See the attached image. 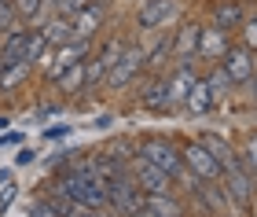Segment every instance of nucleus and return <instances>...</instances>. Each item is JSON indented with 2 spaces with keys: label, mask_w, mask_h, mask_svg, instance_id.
I'll return each mask as SVG.
<instances>
[{
  "label": "nucleus",
  "mask_w": 257,
  "mask_h": 217,
  "mask_svg": "<svg viewBox=\"0 0 257 217\" xmlns=\"http://www.w3.org/2000/svg\"><path fill=\"white\" fill-rule=\"evenodd\" d=\"M144 59H147V48H144V44H140V41H125V48H121V55H118V63L110 66L103 88H110V92H125V88L133 85L140 74H144Z\"/></svg>",
  "instance_id": "f257e3e1"
},
{
  "label": "nucleus",
  "mask_w": 257,
  "mask_h": 217,
  "mask_svg": "<svg viewBox=\"0 0 257 217\" xmlns=\"http://www.w3.org/2000/svg\"><path fill=\"white\" fill-rule=\"evenodd\" d=\"M220 188H224V195L235 202L239 210H250L253 199H257V180L246 173L242 158H231V162L220 166Z\"/></svg>",
  "instance_id": "f03ea898"
},
{
  "label": "nucleus",
  "mask_w": 257,
  "mask_h": 217,
  "mask_svg": "<svg viewBox=\"0 0 257 217\" xmlns=\"http://www.w3.org/2000/svg\"><path fill=\"white\" fill-rule=\"evenodd\" d=\"M136 155L147 158L151 166L166 169L169 177H177L184 169V158H180V147L169 140V136H144V140H136Z\"/></svg>",
  "instance_id": "7ed1b4c3"
},
{
  "label": "nucleus",
  "mask_w": 257,
  "mask_h": 217,
  "mask_svg": "<svg viewBox=\"0 0 257 217\" xmlns=\"http://www.w3.org/2000/svg\"><path fill=\"white\" fill-rule=\"evenodd\" d=\"M107 206L118 210L121 217H133L136 210H144V191L133 180V173H118L107 177Z\"/></svg>",
  "instance_id": "20e7f679"
},
{
  "label": "nucleus",
  "mask_w": 257,
  "mask_h": 217,
  "mask_svg": "<svg viewBox=\"0 0 257 217\" xmlns=\"http://www.w3.org/2000/svg\"><path fill=\"white\" fill-rule=\"evenodd\" d=\"M217 63L224 66L231 88H246V85L253 81V74H257V55L246 48V44H231V48L220 55Z\"/></svg>",
  "instance_id": "39448f33"
},
{
  "label": "nucleus",
  "mask_w": 257,
  "mask_h": 217,
  "mask_svg": "<svg viewBox=\"0 0 257 217\" xmlns=\"http://www.w3.org/2000/svg\"><path fill=\"white\" fill-rule=\"evenodd\" d=\"M128 173H133V180L140 184L144 195H166V191H177V184H173V177L166 173V169L151 166L147 158H140V155L128 162Z\"/></svg>",
  "instance_id": "423d86ee"
},
{
  "label": "nucleus",
  "mask_w": 257,
  "mask_h": 217,
  "mask_svg": "<svg viewBox=\"0 0 257 217\" xmlns=\"http://www.w3.org/2000/svg\"><path fill=\"white\" fill-rule=\"evenodd\" d=\"M107 11H110V0H88V4L70 19L74 41H92L96 37V33L103 30V22H107Z\"/></svg>",
  "instance_id": "0eeeda50"
},
{
  "label": "nucleus",
  "mask_w": 257,
  "mask_h": 217,
  "mask_svg": "<svg viewBox=\"0 0 257 217\" xmlns=\"http://www.w3.org/2000/svg\"><path fill=\"white\" fill-rule=\"evenodd\" d=\"M180 158H184V166H188L198 180H217V184H220V162H217V158L209 155L198 140H188V144H184V147H180Z\"/></svg>",
  "instance_id": "6e6552de"
},
{
  "label": "nucleus",
  "mask_w": 257,
  "mask_h": 217,
  "mask_svg": "<svg viewBox=\"0 0 257 217\" xmlns=\"http://www.w3.org/2000/svg\"><path fill=\"white\" fill-rule=\"evenodd\" d=\"M198 81V70H195V59L188 63H177L173 70L166 74V96H169V111H180L184 96L191 92V85Z\"/></svg>",
  "instance_id": "1a4fd4ad"
},
{
  "label": "nucleus",
  "mask_w": 257,
  "mask_h": 217,
  "mask_svg": "<svg viewBox=\"0 0 257 217\" xmlns=\"http://www.w3.org/2000/svg\"><path fill=\"white\" fill-rule=\"evenodd\" d=\"M136 103L144 111H151V114H173L169 96H166V74H147L136 88Z\"/></svg>",
  "instance_id": "9d476101"
},
{
  "label": "nucleus",
  "mask_w": 257,
  "mask_h": 217,
  "mask_svg": "<svg viewBox=\"0 0 257 217\" xmlns=\"http://www.w3.org/2000/svg\"><path fill=\"white\" fill-rule=\"evenodd\" d=\"M177 11H180L177 0H147V4L136 11V30H140V33H155V30L166 26Z\"/></svg>",
  "instance_id": "9b49d317"
},
{
  "label": "nucleus",
  "mask_w": 257,
  "mask_h": 217,
  "mask_svg": "<svg viewBox=\"0 0 257 217\" xmlns=\"http://www.w3.org/2000/svg\"><path fill=\"white\" fill-rule=\"evenodd\" d=\"M250 8L242 4V0H217L213 8H209V26L224 30V33H235L242 22H246Z\"/></svg>",
  "instance_id": "f8f14e48"
},
{
  "label": "nucleus",
  "mask_w": 257,
  "mask_h": 217,
  "mask_svg": "<svg viewBox=\"0 0 257 217\" xmlns=\"http://www.w3.org/2000/svg\"><path fill=\"white\" fill-rule=\"evenodd\" d=\"M228 48H231V33L217 30V26H206V30H202V37H198V52H195V59L217 63Z\"/></svg>",
  "instance_id": "ddd939ff"
},
{
  "label": "nucleus",
  "mask_w": 257,
  "mask_h": 217,
  "mask_svg": "<svg viewBox=\"0 0 257 217\" xmlns=\"http://www.w3.org/2000/svg\"><path fill=\"white\" fill-rule=\"evenodd\" d=\"M26 33H30V26H26V22H15L11 30H4V33H0V66H8V63H22Z\"/></svg>",
  "instance_id": "4468645a"
},
{
  "label": "nucleus",
  "mask_w": 257,
  "mask_h": 217,
  "mask_svg": "<svg viewBox=\"0 0 257 217\" xmlns=\"http://www.w3.org/2000/svg\"><path fill=\"white\" fill-rule=\"evenodd\" d=\"M198 37H202V26H198V22H184L180 33H173V63H188V59H195Z\"/></svg>",
  "instance_id": "2eb2a0df"
},
{
  "label": "nucleus",
  "mask_w": 257,
  "mask_h": 217,
  "mask_svg": "<svg viewBox=\"0 0 257 217\" xmlns=\"http://www.w3.org/2000/svg\"><path fill=\"white\" fill-rule=\"evenodd\" d=\"M217 103H213V96H209V88H206V81H202V74H198V81L191 85V92L184 96V103H180V111L184 114H191V118H206L209 111H213Z\"/></svg>",
  "instance_id": "dca6fc26"
},
{
  "label": "nucleus",
  "mask_w": 257,
  "mask_h": 217,
  "mask_svg": "<svg viewBox=\"0 0 257 217\" xmlns=\"http://www.w3.org/2000/svg\"><path fill=\"white\" fill-rule=\"evenodd\" d=\"M144 206L151 213H158V217H184V213H188V206H184V199L177 195V191H166V195H144Z\"/></svg>",
  "instance_id": "f3484780"
},
{
  "label": "nucleus",
  "mask_w": 257,
  "mask_h": 217,
  "mask_svg": "<svg viewBox=\"0 0 257 217\" xmlns=\"http://www.w3.org/2000/svg\"><path fill=\"white\" fill-rule=\"evenodd\" d=\"M202 81H206V88H209V96H213V103H220V99H228L231 92H235V88H231V81H228V74H224V66H220V63H209V66H206Z\"/></svg>",
  "instance_id": "a211bd4d"
},
{
  "label": "nucleus",
  "mask_w": 257,
  "mask_h": 217,
  "mask_svg": "<svg viewBox=\"0 0 257 217\" xmlns=\"http://www.w3.org/2000/svg\"><path fill=\"white\" fill-rule=\"evenodd\" d=\"M41 33H44V41H48V48H63V44L74 41V26H70V19H63V15H52L41 26Z\"/></svg>",
  "instance_id": "6ab92c4d"
},
{
  "label": "nucleus",
  "mask_w": 257,
  "mask_h": 217,
  "mask_svg": "<svg viewBox=\"0 0 257 217\" xmlns=\"http://www.w3.org/2000/svg\"><path fill=\"white\" fill-rule=\"evenodd\" d=\"M55 85H59V92H63V96H85V59L70 63Z\"/></svg>",
  "instance_id": "aec40b11"
},
{
  "label": "nucleus",
  "mask_w": 257,
  "mask_h": 217,
  "mask_svg": "<svg viewBox=\"0 0 257 217\" xmlns=\"http://www.w3.org/2000/svg\"><path fill=\"white\" fill-rule=\"evenodd\" d=\"M198 144H202V147H206V151L217 158L220 166H224V162H231V158H239V151H235V147H231V144L224 140V136H217V133H202V136H198Z\"/></svg>",
  "instance_id": "412c9836"
},
{
  "label": "nucleus",
  "mask_w": 257,
  "mask_h": 217,
  "mask_svg": "<svg viewBox=\"0 0 257 217\" xmlns=\"http://www.w3.org/2000/svg\"><path fill=\"white\" fill-rule=\"evenodd\" d=\"M30 70H33V66H26V63H8L4 70H0V92H4V96L15 92V88L30 77Z\"/></svg>",
  "instance_id": "4be33fe9"
},
{
  "label": "nucleus",
  "mask_w": 257,
  "mask_h": 217,
  "mask_svg": "<svg viewBox=\"0 0 257 217\" xmlns=\"http://www.w3.org/2000/svg\"><path fill=\"white\" fill-rule=\"evenodd\" d=\"M239 158H242V166H246V173L257 180V133H253V136H246V144H242Z\"/></svg>",
  "instance_id": "5701e85b"
},
{
  "label": "nucleus",
  "mask_w": 257,
  "mask_h": 217,
  "mask_svg": "<svg viewBox=\"0 0 257 217\" xmlns=\"http://www.w3.org/2000/svg\"><path fill=\"white\" fill-rule=\"evenodd\" d=\"M107 155L118 158V162H133V158H136V140H114L107 147Z\"/></svg>",
  "instance_id": "b1692460"
},
{
  "label": "nucleus",
  "mask_w": 257,
  "mask_h": 217,
  "mask_svg": "<svg viewBox=\"0 0 257 217\" xmlns=\"http://www.w3.org/2000/svg\"><path fill=\"white\" fill-rule=\"evenodd\" d=\"M30 217H63V213H59V206H55L48 195H37L30 202Z\"/></svg>",
  "instance_id": "393cba45"
},
{
  "label": "nucleus",
  "mask_w": 257,
  "mask_h": 217,
  "mask_svg": "<svg viewBox=\"0 0 257 217\" xmlns=\"http://www.w3.org/2000/svg\"><path fill=\"white\" fill-rule=\"evenodd\" d=\"M239 33H242V44L257 55V11H253V15H246V22L239 26Z\"/></svg>",
  "instance_id": "a878e982"
},
{
  "label": "nucleus",
  "mask_w": 257,
  "mask_h": 217,
  "mask_svg": "<svg viewBox=\"0 0 257 217\" xmlns=\"http://www.w3.org/2000/svg\"><path fill=\"white\" fill-rule=\"evenodd\" d=\"M11 4H15L19 19H22V22H26V26H30V22H33V15H37V11H41V4H44V0H11Z\"/></svg>",
  "instance_id": "bb28decb"
},
{
  "label": "nucleus",
  "mask_w": 257,
  "mask_h": 217,
  "mask_svg": "<svg viewBox=\"0 0 257 217\" xmlns=\"http://www.w3.org/2000/svg\"><path fill=\"white\" fill-rule=\"evenodd\" d=\"M88 0H55V15H63V19H74L81 8H85Z\"/></svg>",
  "instance_id": "cd10ccee"
},
{
  "label": "nucleus",
  "mask_w": 257,
  "mask_h": 217,
  "mask_svg": "<svg viewBox=\"0 0 257 217\" xmlns=\"http://www.w3.org/2000/svg\"><path fill=\"white\" fill-rule=\"evenodd\" d=\"M15 22H22V19H19V11H15V4H11V0H8V4H0V33L11 30Z\"/></svg>",
  "instance_id": "c85d7f7f"
},
{
  "label": "nucleus",
  "mask_w": 257,
  "mask_h": 217,
  "mask_svg": "<svg viewBox=\"0 0 257 217\" xmlns=\"http://www.w3.org/2000/svg\"><path fill=\"white\" fill-rule=\"evenodd\" d=\"M70 162H74V155H70V151H55V155H48V169H55V173H59L63 166H70Z\"/></svg>",
  "instance_id": "c756f323"
},
{
  "label": "nucleus",
  "mask_w": 257,
  "mask_h": 217,
  "mask_svg": "<svg viewBox=\"0 0 257 217\" xmlns=\"http://www.w3.org/2000/svg\"><path fill=\"white\" fill-rule=\"evenodd\" d=\"M70 136V125H52V129H44V140H66Z\"/></svg>",
  "instance_id": "7c9ffc66"
},
{
  "label": "nucleus",
  "mask_w": 257,
  "mask_h": 217,
  "mask_svg": "<svg viewBox=\"0 0 257 217\" xmlns=\"http://www.w3.org/2000/svg\"><path fill=\"white\" fill-rule=\"evenodd\" d=\"M33 158H37V151H30V147H19V155H15V169H19V166H30Z\"/></svg>",
  "instance_id": "2f4dec72"
},
{
  "label": "nucleus",
  "mask_w": 257,
  "mask_h": 217,
  "mask_svg": "<svg viewBox=\"0 0 257 217\" xmlns=\"http://www.w3.org/2000/svg\"><path fill=\"white\" fill-rule=\"evenodd\" d=\"M22 144V133H0V147H19Z\"/></svg>",
  "instance_id": "473e14b6"
},
{
  "label": "nucleus",
  "mask_w": 257,
  "mask_h": 217,
  "mask_svg": "<svg viewBox=\"0 0 257 217\" xmlns=\"http://www.w3.org/2000/svg\"><path fill=\"white\" fill-rule=\"evenodd\" d=\"M107 125H114V114H99V118L92 122V129H107Z\"/></svg>",
  "instance_id": "72a5a7b5"
},
{
  "label": "nucleus",
  "mask_w": 257,
  "mask_h": 217,
  "mask_svg": "<svg viewBox=\"0 0 257 217\" xmlns=\"http://www.w3.org/2000/svg\"><path fill=\"white\" fill-rule=\"evenodd\" d=\"M92 217H121V213L110 210V206H99V210H92Z\"/></svg>",
  "instance_id": "f704fd0d"
},
{
  "label": "nucleus",
  "mask_w": 257,
  "mask_h": 217,
  "mask_svg": "<svg viewBox=\"0 0 257 217\" xmlns=\"http://www.w3.org/2000/svg\"><path fill=\"white\" fill-rule=\"evenodd\" d=\"M59 111H63L59 103H52V107H44V111H41V118H52V114H59Z\"/></svg>",
  "instance_id": "c9c22d12"
},
{
  "label": "nucleus",
  "mask_w": 257,
  "mask_h": 217,
  "mask_svg": "<svg viewBox=\"0 0 257 217\" xmlns=\"http://www.w3.org/2000/svg\"><path fill=\"white\" fill-rule=\"evenodd\" d=\"M133 217H158V213H151V210H147V206H144V210H136V213H133Z\"/></svg>",
  "instance_id": "e433bc0d"
},
{
  "label": "nucleus",
  "mask_w": 257,
  "mask_h": 217,
  "mask_svg": "<svg viewBox=\"0 0 257 217\" xmlns=\"http://www.w3.org/2000/svg\"><path fill=\"white\" fill-rule=\"evenodd\" d=\"M250 92H253V103H257V74H253V81H250Z\"/></svg>",
  "instance_id": "4c0bfd02"
},
{
  "label": "nucleus",
  "mask_w": 257,
  "mask_h": 217,
  "mask_svg": "<svg viewBox=\"0 0 257 217\" xmlns=\"http://www.w3.org/2000/svg\"><path fill=\"white\" fill-rule=\"evenodd\" d=\"M8 125H11V122L4 118V114H0V133H4V129H8Z\"/></svg>",
  "instance_id": "58836bf2"
},
{
  "label": "nucleus",
  "mask_w": 257,
  "mask_h": 217,
  "mask_svg": "<svg viewBox=\"0 0 257 217\" xmlns=\"http://www.w3.org/2000/svg\"><path fill=\"white\" fill-rule=\"evenodd\" d=\"M0 4H8V0H0Z\"/></svg>",
  "instance_id": "ea45409f"
}]
</instances>
